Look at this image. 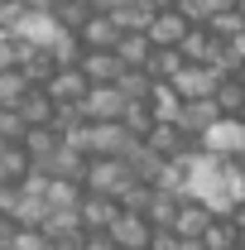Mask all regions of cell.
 <instances>
[{
  "instance_id": "cell-13",
  "label": "cell",
  "mask_w": 245,
  "mask_h": 250,
  "mask_svg": "<svg viewBox=\"0 0 245 250\" xmlns=\"http://www.w3.org/2000/svg\"><path fill=\"white\" fill-rule=\"evenodd\" d=\"M77 67L92 77V87H121V77L130 72V67L121 62V53H87Z\"/></svg>"
},
{
  "instance_id": "cell-21",
  "label": "cell",
  "mask_w": 245,
  "mask_h": 250,
  "mask_svg": "<svg viewBox=\"0 0 245 250\" xmlns=\"http://www.w3.org/2000/svg\"><path fill=\"white\" fill-rule=\"evenodd\" d=\"M92 15H96V5H92V0H58V10H53L58 29H67V34H82Z\"/></svg>"
},
{
  "instance_id": "cell-6",
  "label": "cell",
  "mask_w": 245,
  "mask_h": 250,
  "mask_svg": "<svg viewBox=\"0 0 245 250\" xmlns=\"http://www.w3.org/2000/svg\"><path fill=\"white\" fill-rule=\"evenodd\" d=\"M154 236H159V231H154V221L144 217V212H121V221L111 226V241L121 250H149Z\"/></svg>"
},
{
  "instance_id": "cell-18",
  "label": "cell",
  "mask_w": 245,
  "mask_h": 250,
  "mask_svg": "<svg viewBox=\"0 0 245 250\" xmlns=\"http://www.w3.org/2000/svg\"><path fill=\"white\" fill-rule=\"evenodd\" d=\"M216 121H226V116L216 111V101H212V96H207V101H187V106H183V116H178V125H183L192 140H202V135H207Z\"/></svg>"
},
{
  "instance_id": "cell-19",
  "label": "cell",
  "mask_w": 245,
  "mask_h": 250,
  "mask_svg": "<svg viewBox=\"0 0 245 250\" xmlns=\"http://www.w3.org/2000/svg\"><path fill=\"white\" fill-rule=\"evenodd\" d=\"M149 106H154V121H159V125H178V116H183L187 101L178 96V87H173V82H154Z\"/></svg>"
},
{
  "instance_id": "cell-48",
  "label": "cell",
  "mask_w": 245,
  "mask_h": 250,
  "mask_svg": "<svg viewBox=\"0 0 245 250\" xmlns=\"http://www.w3.org/2000/svg\"><path fill=\"white\" fill-rule=\"evenodd\" d=\"M241 82H245V67H241Z\"/></svg>"
},
{
  "instance_id": "cell-37",
  "label": "cell",
  "mask_w": 245,
  "mask_h": 250,
  "mask_svg": "<svg viewBox=\"0 0 245 250\" xmlns=\"http://www.w3.org/2000/svg\"><path fill=\"white\" fill-rule=\"evenodd\" d=\"M178 10H183V20H187V24H207V20H212L207 0H178Z\"/></svg>"
},
{
  "instance_id": "cell-49",
  "label": "cell",
  "mask_w": 245,
  "mask_h": 250,
  "mask_svg": "<svg viewBox=\"0 0 245 250\" xmlns=\"http://www.w3.org/2000/svg\"><path fill=\"white\" fill-rule=\"evenodd\" d=\"M241 15H245V0H241Z\"/></svg>"
},
{
  "instance_id": "cell-3",
  "label": "cell",
  "mask_w": 245,
  "mask_h": 250,
  "mask_svg": "<svg viewBox=\"0 0 245 250\" xmlns=\"http://www.w3.org/2000/svg\"><path fill=\"white\" fill-rule=\"evenodd\" d=\"M135 145H140V140L125 130V121H116V125H87V154L92 159H130Z\"/></svg>"
},
{
  "instance_id": "cell-45",
  "label": "cell",
  "mask_w": 245,
  "mask_h": 250,
  "mask_svg": "<svg viewBox=\"0 0 245 250\" xmlns=\"http://www.w3.org/2000/svg\"><path fill=\"white\" fill-rule=\"evenodd\" d=\"M154 10H178V0H149Z\"/></svg>"
},
{
  "instance_id": "cell-30",
  "label": "cell",
  "mask_w": 245,
  "mask_h": 250,
  "mask_svg": "<svg viewBox=\"0 0 245 250\" xmlns=\"http://www.w3.org/2000/svg\"><path fill=\"white\" fill-rule=\"evenodd\" d=\"M121 92H125V101H149L154 96V77L140 72V67H130V72L121 77Z\"/></svg>"
},
{
  "instance_id": "cell-25",
  "label": "cell",
  "mask_w": 245,
  "mask_h": 250,
  "mask_svg": "<svg viewBox=\"0 0 245 250\" xmlns=\"http://www.w3.org/2000/svg\"><path fill=\"white\" fill-rule=\"evenodd\" d=\"M116 53H121L125 67H140V72H144V67H149V58H154V39H149V34H125Z\"/></svg>"
},
{
  "instance_id": "cell-17",
  "label": "cell",
  "mask_w": 245,
  "mask_h": 250,
  "mask_svg": "<svg viewBox=\"0 0 245 250\" xmlns=\"http://www.w3.org/2000/svg\"><path fill=\"white\" fill-rule=\"evenodd\" d=\"M15 111H20V116H24V125L34 130V125H53V116H58V101L48 96V87H29V92H24V101H20Z\"/></svg>"
},
{
  "instance_id": "cell-5",
  "label": "cell",
  "mask_w": 245,
  "mask_h": 250,
  "mask_svg": "<svg viewBox=\"0 0 245 250\" xmlns=\"http://www.w3.org/2000/svg\"><path fill=\"white\" fill-rule=\"evenodd\" d=\"M221 82H226V77H221L216 67H207V62H187L183 72L173 77V87H178L183 101H207V96H216Z\"/></svg>"
},
{
  "instance_id": "cell-36",
  "label": "cell",
  "mask_w": 245,
  "mask_h": 250,
  "mask_svg": "<svg viewBox=\"0 0 245 250\" xmlns=\"http://www.w3.org/2000/svg\"><path fill=\"white\" fill-rule=\"evenodd\" d=\"M149 202H154V188L149 183H135L130 192H125L121 207H125V212H149Z\"/></svg>"
},
{
  "instance_id": "cell-1",
  "label": "cell",
  "mask_w": 245,
  "mask_h": 250,
  "mask_svg": "<svg viewBox=\"0 0 245 250\" xmlns=\"http://www.w3.org/2000/svg\"><path fill=\"white\" fill-rule=\"evenodd\" d=\"M135 183H140V178H135L130 159H92V168H87V192L116 197V202H125V192Z\"/></svg>"
},
{
  "instance_id": "cell-24",
  "label": "cell",
  "mask_w": 245,
  "mask_h": 250,
  "mask_svg": "<svg viewBox=\"0 0 245 250\" xmlns=\"http://www.w3.org/2000/svg\"><path fill=\"white\" fill-rule=\"evenodd\" d=\"M241 226L231 217H216L212 226H207V236H202V250H241Z\"/></svg>"
},
{
  "instance_id": "cell-29",
  "label": "cell",
  "mask_w": 245,
  "mask_h": 250,
  "mask_svg": "<svg viewBox=\"0 0 245 250\" xmlns=\"http://www.w3.org/2000/svg\"><path fill=\"white\" fill-rule=\"evenodd\" d=\"M154 106L149 101H130V106H125V130H130V135H135V140H149V130H154Z\"/></svg>"
},
{
  "instance_id": "cell-50",
  "label": "cell",
  "mask_w": 245,
  "mask_h": 250,
  "mask_svg": "<svg viewBox=\"0 0 245 250\" xmlns=\"http://www.w3.org/2000/svg\"><path fill=\"white\" fill-rule=\"evenodd\" d=\"M241 250H245V241H241Z\"/></svg>"
},
{
  "instance_id": "cell-41",
  "label": "cell",
  "mask_w": 245,
  "mask_h": 250,
  "mask_svg": "<svg viewBox=\"0 0 245 250\" xmlns=\"http://www.w3.org/2000/svg\"><path fill=\"white\" fill-rule=\"evenodd\" d=\"M24 10H29V15H53L58 0H24Z\"/></svg>"
},
{
  "instance_id": "cell-40",
  "label": "cell",
  "mask_w": 245,
  "mask_h": 250,
  "mask_svg": "<svg viewBox=\"0 0 245 250\" xmlns=\"http://www.w3.org/2000/svg\"><path fill=\"white\" fill-rule=\"evenodd\" d=\"M15 241H20V221L0 217V250H15Z\"/></svg>"
},
{
  "instance_id": "cell-22",
  "label": "cell",
  "mask_w": 245,
  "mask_h": 250,
  "mask_svg": "<svg viewBox=\"0 0 245 250\" xmlns=\"http://www.w3.org/2000/svg\"><path fill=\"white\" fill-rule=\"evenodd\" d=\"M212 101H216V111H221L226 121H241V116H245V82H241V77H226V82L216 87Z\"/></svg>"
},
{
  "instance_id": "cell-20",
  "label": "cell",
  "mask_w": 245,
  "mask_h": 250,
  "mask_svg": "<svg viewBox=\"0 0 245 250\" xmlns=\"http://www.w3.org/2000/svg\"><path fill=\"white\" fill-rule=\"evenodd\" d=\"M216 48H221V39H216V34L207 29V24H192L178 53H183L187 62H212V58H216Z\"/></svg>"
},
{
  "instance_id": "cell-12",
  "label": "cell",
  "mask_w": 245,
  "mask_h": 250,
  "mask_svg": "<svg viewBox=\"0 0 245 250\" xmlns=\"http://www.w3.org/2000/svg\"><path fill=\"white\" fill-rule=\"evenodd\" d=\"M187 29L192 24L183 20V10H159L154 24H149V39H154V48H183Z\"/></svg>"
},
{
  "instance_id": "cell-15",
  "label": "cell",
  "mask_w": 245,
  "mask_h": 250,
  "mask_svg": "<svg viewBox=\"0 0 245 250\" xmlns=\"http://www.w3.org/2000/svg\"><path fill=\"white\" fill-rule=\"evenodd\" d=\"M53 246H82L87 226H82V212H48V221L39 226Z\"/></svg>"
},
{
  "instance_id": "cell-11",
  "label": "cell",
  "mask_w": 245,
  "mask_h": 250,
  "mask_svg": "<svg viewBox=\"0 0 245 250\" xmlns=\"http://www.w3.org/2000/svg\"><path fill=\"white\" fill-rule=\"evenodd\" d=\"M77 212H82V226H87V231H111V226L121 221V212H125V207L116 202V197H101V192H87Z\"/></svg>"
},
{
  "instance_id": "cell-31",
  "label": "cell",
  "mask_w": 245,
  "mask_h": 250,
  "mask_svg": "<svg viewBox=\"0 0 245 250\" xmlns=\"http://www.w3.org/2000/svg\"><path fill=\"white\" fill-rule=\"evenodd\" d=\"M24 92H29V82L20 72H0V111H15L24 101Z\"/></svg>"
},
{
  "instance_id": "cell-32",
  "label": "cell",
  "mask_w": 245,
  "mask_h": 250,
  "mask_svg": "<svg viewBox=\"0 0 245 250\" xmlns=\"http://www.w3.org/2000/svg\"><path fill=\"white\" fill-rule=\"evenodd\" d=\"M29 20L24 0H0V34H20V24Z\"/></svg>"
},
{
  "instance_id": "cell-23",
  "label": "cell",
  "mask_w": 245,
  "mask_h": 250,
  "mask_svg": "<svg viewBox=\"0 0 245 250\" xmlns=\"http://www.w3.org/2000/svg\"><path fill=\"white\" fill-rule=\"evenodd\" d=\"M87 197V183H72V178H53L48 183V207L53 212H77Z\"/></svg>"
},
{
  "instance_id": "cell-35",
  "label": "cell",
  "mask_w": 245,
  "mask_h": 250,
  "mask_svg": "<svg viewBox=\"0 0 245 250\" xmlns=\"http://www.w3.org/2000/svg\"><path fill=\"white\" fill-rule=\"evenodd\" d=\"M20 202H24V188H20V183H0V217H10V221H15Z\"/></svg>"
},
{
  "instance_id": "cell-2",
  "label": "cell",
  "mask_w": 245,
  "mask_h": 250,
  "mask_svg": "<svg viewBox=\"0 0 245 250\" xmlns=\"http://www.w3.org/2000/svg\"><path fill=\"white\" fill-rule=\"evenodd\" d=\"M58 72H62V62H58V53H53V43H24V39H20V77H24L29 87H48Z\"/></svg>"
},
{
  "instance_id": "cell-39",
  "label": "cell",
  "mask_w": 245,
  "mask_h": 250,
  "mask_svg": "<svg viewBox=\"0 0 245 250\" xmlns=\"http://www.w3.org/2000/svg\"><path fill=\"white\" fill-rule=\"evenodd\" d=\"M77 250H121V246L111 241V231H87V236H82V246H77Z\"/></svg>"
},
{
  "instance_id": "cell-28",
  "label": "cell",
  "mask_w": 245,
  "mask_h": 250,
  "mask_svg": "<svg viewBox=\"0 0 245 250\" xmlns=\"http://www.w3.org/2000/svg\"><path fill=\"white\" fill-rule=\"evenodd\" d=\"M207 29H212L221 43H241V39H245V15H241V10H221V15L207 20Z\"/></svg>"
},
{
  "instance_id": "cell-26",
  "label": "cell",
  "mask_w": 245,
  "mask_h": 250,
  "mask_svg": "<svg viewBox=\"0 0 245 250\" xmlns=\"http://www.w3.org/2000/svg\"><path fill=\"white\" fill-rule=\"evenodd\" d=\"M183 67H187V58L178 53V48H154V58H149V67H144V72H149L154 82H173Z\"/></svg>"
},
{
  "instance_id": "cell-34",
  "label": "cell",
  "mask_w": 245,
  "mask_h": 250,
  "mask_svg": "<svg viewBox=\"0 0 245 250\" xmlns=\"http://www.w3.org/2000/svg\"><path fill=\"white\" fill-rule=\"evenodd\" d=\"M0 72H20V39L0 34Z\"/></svg>"
},
{
  "instance_id": "cell-14",
  "label": "cell",
  "mask_w": 245,
  "mask_h": 250,
  "mask_svg": "<svg viewBox=\"0 0 245 250\" xmlns=\"http://www.w3.org/2000/svg\"><path fill=\"white\" fill-rule=\"evenodd\" d=\"M87 168H92V154L62 140V149L53 154V164H48L43 173H53V178H72V183H87Z\"/></svg>"
},
{
  "instance_id": "cell-7",
  "label": "cell",
  "mask_w": 245,
  "mask_h": 250,
  "mask_svg": "<svg viewBox=\"0 0 245 250\" xmlns=\"http://www.w3.org/2000/svg\"><path fill=\"white\" fill-rule=\"evenodd\" d=\"M202 145L216 159H245V121H216L202 135Z\"/></svg>"
},
{
  "instance_id": "cell-8",
  "label": "cell",
  "mask_w": 245,
  "mask_h": 250,
  "mask_svg": "<svg viewBox=\"0 0 245 250\" xmlns=\"http://www.w3.org/2000/svg\"><path fill=\"white\" fill-rule=\"evenodd\" d=\"M212 221H216V212L202 197H183V207H178V217H173V236H178V241H202Z\"/></svg>"
},
{
  "instance_id": "cell-4",
  "label": "cell",
  "mask_w": 245,
  "mask_h": 250,
  "mask_svg": "<svg viewBox=\"0 0 245 250\" xmlns=\"http://www.w3.org/2000/svg\"><path fill=\"white\" fill-rule=\"evenodd\" d=\"M125 92L121 87H92L87 92V101H82V111H87V125H116L125 121Z\"/></svg>"
},
{
  "instance_id": "cell-10",
  "label": "cell",
  "mask_w": 245,
  "mask_h": 250,
  "mask_svg": "<svg viewBox=\"0 0 245 250\" xmlns=\"http://www.w3.org/2000/svg\"><path fill=\"white\" fill-rule=\"evenodd\" d=\"M87 92H92V77H87L82 67H62L58 77L48 82V96H53L58 106H82Z\"/></svg>"
},
{
  "instance_id": "cell-44",
  "label": "cell",
  "mask_w": 245,
  "mask_h": 250,
  "mask_svg": "<svg viewBox=\"0 0 245 250\" xmlns=\"http://www.w3.org/2000/svg\"><path fill=\"white\" fill-rule=\"evenodd\" d=\"M231 221L241 226V236H245V202H241V207H236V212H231Z\"/></svg>"
},
{
  "instance_id": "cell-33",
  "label": "cell",
  "mask_w": 245,
  "mask_h": 250,
  "mask_svg": "<svg viewBox=\"0 0 245 250\" xmlns=\"http://www.w3.org/2000/svg\"><path fill=\"white\" fill-rule=\"evenodd\" d=\"M24 135H29V125H24L20 111H0V140H5V145H20Z\"/></svg>"
},
{
  "instance_id": "cell-38",
  "label": "cell",
  "mask_w": 245,
  "mask_h": 250,
  "mask_svg": "<svg viewBox=\"0 0 245 250\" xmlns=\"http://www.w3.org/2000/svg\"><path fill=\"white\" fill-rule=\"evenodd\" d=\"M15 250H53V241H48L43 231H24V226H20V241H15Z\"/></svg>"
},
{
  "instance_id": "cell-16",
  "label": "cell",
  "mask_w": 245,
  "mask_h": 250,
  "mask_svg": "<svg viewBox=\"0 0 245 250\" xmlns=\"http://www.w3.org/2000/svg\"><path fill=\"white\" fill-rule=\"evenodd\" d=\"M20 145L29 149L34 168H48V164H53V154H58V149H62V135H58V130H53V125H34V130H29V135H24V140H20Z\"/></svg>"
},
{
  "instance_id": "cell-9",
  "label": "cell",
  "mask_w": 245,
  "mask_h": 250,
  "mask_svg": "<svg viewBox=\"0 0 245 250\" xmlns=\"http://www.w3.org/2000/svg\"><path fill=\"white\" fill-rule=\"evenodd\" d=\"M82 43H87V53H116L121 48V39H125V29L116 24V15H92L87 20V29L77 34Z\"/></svg>"
},
{
  "instance_id": "cell-43",
  "label": "cell",
  "mask_w": 245,
  "mask_h": 250,
  "mask_svg": "<svg viewBox=\"0 0 245 250\" xmlns=\"http://www.w3.org/2000/svg\"><path fill=\"white\" fill-rule=\"evenodd\" d=\"M207 10H212V15H221V10H241V0H207Z\"/></svg>"
},
{
  "instance_id": "cell-46",
  "label": "cell",
  "mask_w": 245,
  "mask_h": 250,
  "mask_svg": "<svg viewBox=\"0 0 245 250\" xmlns=\"http://www.w3.org/2000/svg\"><path fill=\"white\" fill-rule=\"evenodd\" d=\"M178 250H202V241H183V246H178Z\"/></svg>"
},
{
  "instance_id": "cell-27",
  "label": "cell",
  "mask_w": 245,
  "mask_h": 250,
  "mask_svg": "<svg viewBox=\"0 0 245 250\" xmlns=\"http://www.w3.org/2000/svg\"><path fill=\"white\" fill-rule=\"evenodd\" d=\"M178 207H183V197H173V192H159V188H154V202H149V212H144V217L154 221V231H173Z\"/></svg>"
},
{
  "instance_id": "cell-47",
  "label": "cell",
  "mask_w": 245,
  "mask_h": 250,
  "mask_svg": "<svg viewBox=\"0 0 245 250\" xmlns=\"http://www.w3.org/2000/svg\"><path fill=\"white\" fill-rule=\"evenodd\" d=\"M241 53H245V39H241Z\"/></svg>"
},
{
  "instance_id": "cell-42",
  "label": "cell",
  "mask_w": 245,
  "mask_h": 250,
  "mask_svg": "<svg viewBox=\"0 0 245 250\" xmlns=\"http://www.w3.org/2000/svg\"><path fill=\"white\" fill-rule=\"evenodd\" d=\"M92 5H96V15H116V10H125L130 0H92Z\"/></svg>"
}]
</instances>
